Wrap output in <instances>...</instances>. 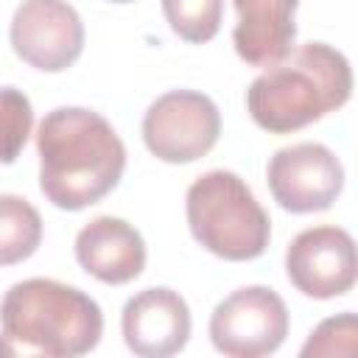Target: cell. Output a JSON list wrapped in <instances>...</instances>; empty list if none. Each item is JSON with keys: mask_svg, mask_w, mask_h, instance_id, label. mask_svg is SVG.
I'll use <instances>...</instances> for the list:
<instances>
[{"mask_svg": "<svg viewBox=\"0 0 358 358\" xmlns=\"http://www.w3.org/2000/svg\"><path fill=\"white\" fill-rule=\"evenodd\" d=\"M232 6L238 11L232 45L249 67H271L291 53L299 0H232Z\"/></svg>", "mask_w": 358, "mask_h": 358, "instance_id": "obj_12", "label": "cell"}, {"mask_svg": "<svg viewBox=\"0 0 358 358\" xmlns=\"http://www.w3.org/2000/svg\"><path fill=\"white\" fill-rule=\"evenodd\" d=\"M350 95L352 67L347 56L324 42H305L277 64L263 67L246 90V112L263 131L288 134L341 109Z\"/></svg>", "mask_w": 358, "mask_h": 358, "instance_id": "obj_3", "label": "cell"}, {"mask_svg": "<svg viewBox=\"0 0 358 358\" xmlns=\"http://www.w3.org/2000/svg\"><path fill=\"white\" fill-rule=\"evenodd\" d=\"M11 50L42 73H62L84 50V22L67 0H22L8 25Z\"/></svg>", "mask_w": 358, "mask_h": 358, "instance_id": "obj_8", "label": "cell"}, {"mask_svg": "<svg viewBox=\"0 0 358 358\" xmlns=\"http://www.w3.org/2000/svg\"><path fill=\"white\" fill-rule=\"evenodd\" d=\"M31 126H34V109L28 95L17 87H0V162L3 165H11L22 154L31 137Z\"/></svg>", "mask_w": 358, "mask_h": 358, "instance_id": "obj_15", "label": "cell"}, {"mask_svg": "<svg viewBox=\"0 0 358 358\" xmlns=\"http://www.w3.org/2000/svg\"><path fill=\"white\" fill-rule=\"evenodd\" d=\"M42 243L39 210L14 193H0V266L28 260Z\"/></svg>", "mask_w": 358, "mask_h": 358, "instance_id": "obj_13", "label": "cell"}, {"mask_svg": "<svg viewBox=\"0 0 358 358\" xmlns=\"http://www.w3.org/2000/svg\"><path fill=\"white\" fill-rule=\"evenodd\" d=\"M162 14L179 39L201 45L218 34L224 0H162Z\"/></svg>", "mask_w": 358, "mask_h": 358, "instance_id": "obj_14", "label": "cell"}, {"mask_svg": "<svg viewBox=\"0 0 358 358\" xmlns=\"http://www.w3.org/2000/svg\"><path fill=\"white\" fill-rule=\"evenodd\" d=\"M109 3H131V0H109Z\"/></svg>", "mask_w": 358, "mask_h": 358, "instance_id": "obj_17", "label": "cell"}, {"mask_svg": "<svg viewBox=\"0 0 358 358\" xmlns=\"http://www.w3.org/2000/svg\"><path fill=\"white\" fill-rule=\"evenodd\" d=\"M291 327L282 296L266 285H243L210 313V341L229 358H263L282 347Z\"/></svg>", "mask_w": 358, "mask_h": 358, "instance_id": "obj_6", "label": "cell"}, {"mask_svg": "<svg viewBox=\"0 0 358 358\" xmlns=\"http://www.w3.org/2000/svg\"><path fill=\"white\" fill-rule=\"evenodd\" d=\"M103 336L101 305L76 285L31 277L0 302V355L78 358Z\"/></svg>", "mask_w": 358, "mask_h": 358, "instance_id": "obj_2", "label": "cell"}, {"mask_svg": "<svg viewBox=\"0 0 358 358\" xmlns=\"http://www.w3.org/2000/svg\"><path fill=\"white\" fill-rule=\"evenodd\" d=\"M285 274L291 285L310 299L350 294L358 277L352 235L333 224L302 229L285 249Z\"/></svg>", "mask_w": 358, "mask_h": 358, "instance_id": "obj_9", "label": "cell"}, {"mask_svg": "<svg viewBox=\"0 0 358 358\" xmlns=\"http://www.w3.org/2000/svg\"><path fill=\"white\" fill-rule=\"evenodd\" d=\"M120 330L134 355L168 358L182 352L190 338V308L173 288H145L123 305Z\"/></svg>", "mask_w": 358, "mask_h": 358, "instance_id": "obj_10", "label": "cell"}, {"mask_svg": "<svg viewBox=\"0 0 358 358\" xmlns=\"http://www.w3.org/2000/svg\"><path fill=\"white\" fill-rule=\"evenodd\" d=\"M78 266L106 285H126L145 268V241L137 227L115 215H98L76 235Z\"/></svg>", "mask_w": 358, "mask_h": 358, "instance_id": "obj_11", "label": "cell"}, {"mask_svg": "<svg viewBox=\"0 0 358 358\" xmlns=\"http://www.w3.org/2000/svg\"><path fill=\"white\" fill-rule=\"evenodd\" d=\"M185 215L196 243L215 257L243 263L268 249L271 218L252 187L232 171L215 168L201 173L187 187Z\"/></svg>", "mask_w": 358, "mask_h": 358, "instance_id": "obj_4", "label": "cell"}, {"mask_svg": "<svg viewBox=\"0 0 358 358\" xmlns=\"http://www.w3.org/2000/svg\"><path fill=\"white\" fill-rule=\"evenodd\" d=\"M39 190L59 210H84L112 193L126 171V145L112 123L84 106H56L36 129Z\"/></svg>", "mask_w": 358, "mask_h": 358, "instance_id": "obj_1", "label": "cell"}, {"mask_svg": "<svg viewBox=\"0 0 358 358\" xmlns=\"http://www.w3.org/2000/svg\"><path fill=\"white\" fill-rule=\"evenodd\" d=\"M266 182L282 210L296 215L322 213L344 190V165L322 143H294L274 151Z\"/></svg>", "mask_w": 358, "mask_h": 358, "instance_id": "obj_7", "label": "cell"}, {"mask_svg": "<svg viewBox=\"0 0 358 358\" xmlns=\"http://www.w3.org/2000/svg\"><path fill=\"white\" fill-rule=\"evenodd\" d=\"M221 134V112L215 101L196 90H171L159 95L143 115L145 148L171 165L201 159Z\"/></svg>", "mask_w": 358, "mask_h": 358, "instance_id": "obj_5", "label": "cell"}, {"mask_svg": "<svg viewBox=\"0 0 358 358\" xmlns=\"http://www.w3.org/2000/svg\"><path fill=\"white\" fill-rule=\"evenodd\" d=\"M358 347V319L352 310H344L338 316H330L319 322L308 341L302 344L299 355H352Z\"/></svg>", "mask_w": 358, "mask_h": 358, "instance_id": "obj_16", "label": "cell"}]
</instances>
